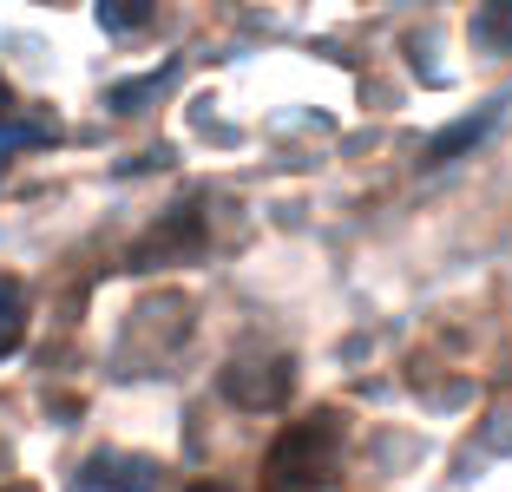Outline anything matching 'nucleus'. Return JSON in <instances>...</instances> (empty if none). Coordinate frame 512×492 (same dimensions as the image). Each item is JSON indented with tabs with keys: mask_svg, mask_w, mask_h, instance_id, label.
<instances>
[{
	"mask_svg": "<svg viewBox=\"0 0 512 492\" xmlns=\"http://www.w3.org/2000/svg\"><path fill=\"white\" fill-rule=\"evenodd\" d=\"M335 466H342V420L322 407L276 433L270 460H263V492H316L335 479Z\"/></svg>",
	"mask_w": 512,
	"mask_h": 492,
	"instance_id": "1",
	"label": "nucleus"
},
{
	"mask_svg": "<svg viewBox=\"0 0 512 492\" xmlns=\"http://www.w3.org/2000/svg\"><path fill=\"white\" fill-rule=\"evenodd\" d=\"M289 388H296V381H289V361H283V355L263 361V368L237 361V368L224 374V394H230L237 407H283V401H289Z\"/></svg>",
	"mask_w": 512,
	"mask_h": 492,
	"instance_id": "2",
	"label": "nucleus"
},
{
	"mask_svg": "<svg viewBox=\"0 0 512 492\" xmlns=\"http://www.w3.org/2000/svg\"><path fill=\"white\" fill-rule=\"evenodd\" d=\"M151 479H158V466H151V460L99 453V460H86V486H79V492H151Z\"/></svg>",
	"mask_w": 512,
	"mask_h": 492,
	"instance_id": "3",
	"label": "nucleus"
},
{
	"mask_svg": "<svg viewBox=\"0 0 512 492\" xmlns=\"http://www.w3.org/2000/svg\"><path fill=\"white\" fill-rule=\"evenodd\" d=\"M20 335H27V289L14 276H0V355H14Z\"/></svg>",
	"mask_w": 512,
	"mask_h": 492,
	"instance_id": "4",
	"label": "nucleus"
},
{
	"mask_svg": "<svg viewBox=\"0 0 512 492\" xmlns=\"http://www.w3.org/2000/svg\"><path fill=\"white\" fill-rule=\"evenodd\" d=\"M473 40L486 53H512V0H486L480 14H473Z\"/></svg>",
	"mask_w": 512,
	"mask_h": 492,
	"instance_id": "5",
	"label": "nucleus"
},
{
	"mask_svg": "<svg viewBox=\"0 0 512 492\" xmlns=\"http://www.w3.org/2000/svg\"><path fill=\"white\" fill-rule=\"evenodd\" d=\"M92 14H99V27L106 33H145L151 27V0H99V7H92Z\"/></svg>",
	"mask_w": 512,
	"mask_h": 492,
	"instance_id": "6",
	"label": "nucleus"
},
{
	"mask_svg": "<svg viewBox=\"0 0 512 492\" xmlns=\"http://www.w3.org/2000/svg\"><path fill=\"white\" fill-rule=\"evenodd\" d=\"M40 138H53V119H14L7 86H0V151L7 145H40Z\"/></svg>",
	"mask_w": 512,
	"mask_h": 492,
	"instance_id": "7",
	"label": "nucleus"
},
{
	"mask_svg": "<svg viewBox=\"0 0 512 492\" xmlns=\"http://www.w3.org/2000/svg\"><path fill=\"white\" fill-rule=\"evenodd\" d=\"M493 125V112H480V119H467V125H447V132L427 145V164H447L453 151H467V145H480V132Z\"/></svg>",
	"mask_w": 512,
	"mask_h": 492,
	"instance_id": "8",
	"label": "nucleus"
},
{
	"mask_svg": "<svg viewBox=\"0 0 512 492\" xmlns=\"http://www.w3.org/2000/svg\"><path fill=\"white\" fill-rule=\"evenodd\" d=\"M191 492H237V486H224V479H197Z\"/></svg>",
	"mask_w": 512,
	"mask_h": 492,
	"instance_id": "9",
	"label": "nucleus"
},
{
	"mask_svg": "<svg viewBox=\"0 0 512 492\" xmlns=\"http://www.w3.org/2000/svg\"><path fill=\"white\" fill-rule=\"evenodd\" d=\"M0 492H27V486H0Z\"/></svg>",
	"mask_w": 512,
	"mask_h": 492,
	"instance_id": "10",
	"label": "nucleus"
}]
</instances>
